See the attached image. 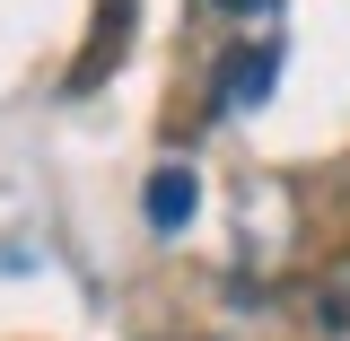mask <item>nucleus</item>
<instances>
[{
    "label": "nucleus",
    "mask_w": 350,
    "mask_h": 341,
    "mask_svg": "<svg viewBox=\"0 0 350 341\" xmlns=\"http://www.w3.org/2000/svg\"><path fill=\"white\" fill-rule=\"evenodd\" d=\"M219 9H237V18H245V9H262V0H219Z\"/></svg>",
    "instance_id": "20e7f679"
},
{
    "label": "nucleus",
    "mask_w": 350,
    "mask_h": 341,
    "mask_svg": "<svg viewBox=\"0 0 350 341\" xmlns=\"http://www.w3.org/2000/svg\"><path fill=\"white\" fill-rule=\"evenodd\" d=\"M315 324H324V333H350V254L324 271V289H315Z\"/></svg>",
    "instance_id": "f03ea898"
},
{
    "label": "nucleus",
    "mask_w": 350,
    "mask_h": 341,
    "mask_svg": "<svg viewBox=\"0 0 350 341\" xmlns=\"http://www.w3.org/2000/svg\"><path fill=\"white\" fill-rule=\"evenodd\" d=\"M193 202H202L193 167H158V175H149V219H158V228H184V219H193Z\"/></svg>",
    "instance_id": "f257e3e1"
},
{
    "label": "nucleus",
    "mask_w": 350,
    "mask_h": 341,
    "mask_svg": "<svg viewBox=\"0 0 350 341\" xmlns=\"http://www.w3.org/2000/svg\"><path fill=\"white\" fill-rule=\"evenodd\" d=\"M262 87H271V53H245V62H228V105H262Z\"/></svg>",
    "instance_id": "7ed1b4c3"
}]
</instances>
